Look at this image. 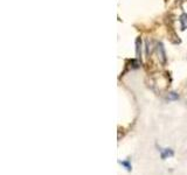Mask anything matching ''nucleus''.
<instances>
[{
	"mask_svg": "<svg viewBox=\"0 0 187 175\" xmlns=\"http://www.w3.org/2000/svg\"><path fill=\"white\" fill-rule=\"evenodd\" d=\"M159 152H160V158L163 160L167 159V158H172L174 155V151L172 148H160L159 147Z\"/></svg>",
	"mask_w": 187,
	"mask_h": 175,
	"instance_id": "1",
	"label": "nucleus"
},
{
	"mask_svg": "<svg viewBox=\"0 0 187 175\" xmlns=\"http://www.w3.org/2000/svg\"><path fill=\"white\" fill-rule=\"evenodd\" d=\"M118 164L121 165V166H123L125 169L128 170V172H131L132 170V165L130 162V160H123V161H118Z\"/></svg>",
	"mask_w": 187,
	"mask_h": 175,
	"instance_id": "2",
	"label": "nucleus"
},
{
	"mask_svg": "<svg viewBox=\"0 0 187 175\" xmlns=\"http://www.w3.org/2000/svg\"><path fill=\"white\" fill-rule=\"evenodd\" d=\"M170 99H178V96L174 95V92H172V94H171V97H170Z\"/></svg>",
	"mask_w": 187,
	"mask_h": 175,
	"instance_id": "3",
	"label": "nucleus"
}]
</instances>
